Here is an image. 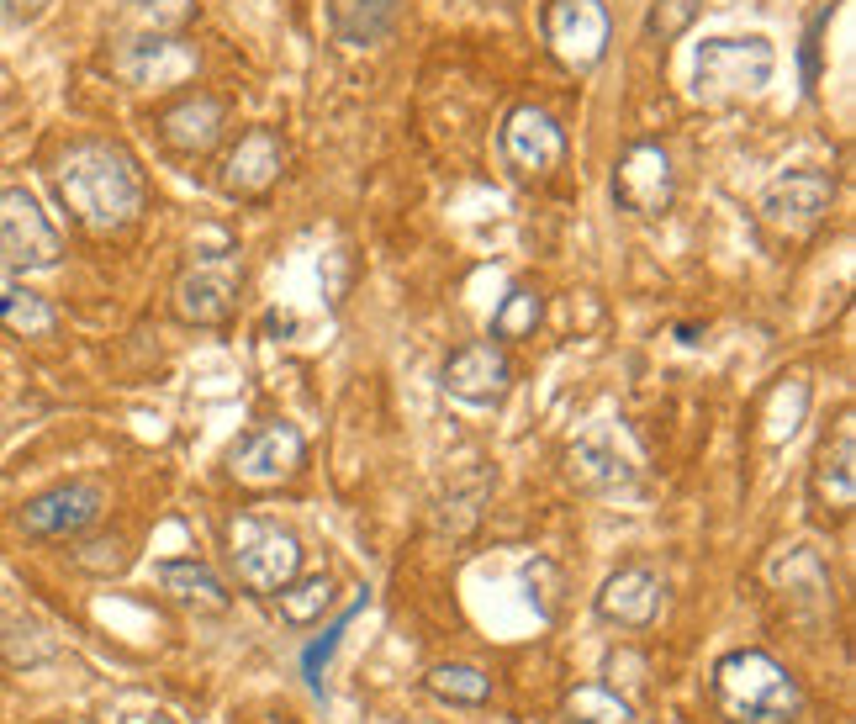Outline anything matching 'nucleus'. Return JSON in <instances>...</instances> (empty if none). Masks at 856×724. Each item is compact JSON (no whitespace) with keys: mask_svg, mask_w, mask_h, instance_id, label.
Instances as JSON below:
<instances>
[{"mask_svg":"<svg viewBox=\"0 0 856 724\" xmlns=\"http://www.w3.org/2000/svg\"><path fill=\"white\" fill-rule=\"evenodd\" d=\"M53 185L59 201L74 212V222L90 233H117L143 212V170L122 143L111 138H80L69 143L59 164H53Z\"/></svg>","mask_w":856,"mask_h":724,"instance_id":"obj_1","label":"nucleus"},{"mask_svg":"<svg viewBox=\"0 0 856 724\" xmlns=\"http://www.w3.org/2000/svg\"><path fill=\"white\" fill-rule=\"evenodd\" d=\"M714 703L730 724H793L804 714L798 682L767 651H735L714 666Z\"/></svg>","mask_w":856,"mask_h":724,"instance_id":"obj_2","label":"nucleus"},{"mask_svg":"<svg viewBox=\"0 0 856 724\" xmlns=\"http://www.w3.org/2000/svg\"><path fill=\"white\" fill-rule=\"evenodd\" d=\"M777 74V48L761 32L751 37H703L693 53V96L703 106H735L761 96Z\"/></svg>","mask_w":856,"mask_h":724,"instance_id":"obj_3","label":"nucleus"},{"mask_svg":"<svg viewBox=\"0 0 856 724\" xmlns=\"http://www.w3.org/2000/svg\"><path fill=\"white\" fill-rule=\"evenodd\" d=\"M238 244L222 228H201L196 244H191V265L175 281V312L180 323H196V328H217L233 318V302H238Z\"/></svg>","mask_w":856,"mask_h":724,"instance_id":"obj_4","label":"nucleus"},{"mask_svg":"<svg viewBox=\"0 0 856 724\" xmlns=\"http://www.w3.org/2000/svg\"><path fill=\"white\" fill-rule=\"evenodd\" d=\"M830 201H835V180L825 170H814V164H798V170H783L777 180H767V191L756 201V217L772 238L798 244V238H809L825 222Z\"/></svg>","mask_w":856,"mask_h":724,"instance_id":"obj_5","label":"nucleus"},{"mask_svg":"<svg viewBox=\"0 0 856 724\" xmlns=\"http://www.w3.org/2000/svg\"><path fill=\"white\" fill-rule=\"evenodd\" d=\"M228 534H233V566L254 592H281L296 571H302V545H296V534L270 524V518L238 513Z\"/></svg>","mask_w":856,"mask_h":724,"instance_id":"obj_6","label":"nucleus"},{"mask_svg":"<svg viewBox=\"0 0 856 724\" xmlns=\"http://www.w3.org/2000/svg\"><path fill=\"white\" fill-rule=\"evenodd\" d=\"M59 228L22 185H0V265L6 270H48L59 265Z\"/></svg>","mask_w":856,"mask_h":724,"instance_id":"obj_7","label":"nucleus"},{"mask_svg":"<svg viewBox=\"0 0 856 724\" xmlns=\"http://www.w3.org/2000/svg\"><path fill=\"white\" fill-rule=\"evenodd\" d=\"M307 460V439L296 423H259V429H249L244 439L233 444L228 455V471L244 481V487H281V481H291L296 471H302Z\"/></svg>","mask_w":856,"mask_h":724,"instance_id":"obj_8","label":"nucleus"},{"mask_svg":"<svg viewBox=\"0 0 856 724\" xmlns=\"http://www.w3.org/2000/svg\"><path fill=\"white\" fill-rule=\"evenodd\" d=\"M677 196V175H672V154L661 143H629L619 164H613V201L635 217H661Z\"/></svg>","mask_w":856,"mask_h":724,"instance_id":"obj_9","label":"nucleus"},{"mask_svg":"<svg viewBox=\"0 0 856 724\" xmlns=\"http://www.w3.org/2000/svg\"><path fill=\"white\" fill-rule=\"evenodd\" d=\"M502 159H508V170L518 180H539V175H550L555 164L566 159V133H561V122L550 117L545 106H513L508 117H502Z\"/></svg>","mask_w":856,"mask_h":724,"instance_id":"obj_10","label":"nucleus"},{"mask_svg":"<svg viewBox=\"0 0 856 724\" xmlns=\"http://www.w3.org/2000/svg\"><path fill=\"white\" fill-rule=\"evenodd\" d=\"M545 43L571 69H598L608 53V6L603 0H550L545 6Z\"/></svg>","mask_w":856,"mask_h":724,"instance_id":"obj_11","label":"nucleus"},{"mask_svg":"<svg viewBox=\"0 0 856 724\" xmlns=\"http://www.w3.org/2000/svg\"><path fill=\"white\" fill-rule=\"evenodd\" d=\"M106 508V487L101 481H64V487L37 492L22 508V529L37 540H59V534H80L101 518Z\"/></svg>","mask_w":856,"mask_h":724,"instance_id":"obj_12","label":"nucleus"},{"mask_svg":"<svg viewBox=\"0 0 856 724\" xmlns=\"http://www.w3.org/2000/svg\"><path fill=\"white\" fill-rule=\"evenodd\" d=\"M286 170V143L275 127H249L244 138H238L228 148V159H222V191L238 196V201H254V196H265L275 180H281Z\"/></svg>","mask_w":856,"mask_h":724,"instance_id":"obj_13","label":"nucleus"},{"mask_svg":"<svg viewBox=\"0 0 856 724\" xmlns=\"http://www.w3.org/2000/svg\"><path fill=\"white\" fill-rule=\"evenodd\" d=\"M222 133H228V101L212 96V90H191L175 106H164L159 117V138L185 159H207L222 143Z\"/></svg>","mask_w":856,"mask_h":724,"instance_id":"obj_14","label":"nucleus"},{"mask_svg":"<svg viewBox=\"0 0 856 724\" xmlns=\"http://www.w3.org/2000/svg\"><path fill=\"white\" fill-rule=\"evenodd\" d=\"M117 69L127 74L133 85H180V80H191V74L201 69V53L185 43V37L175 32H148V37H133L122 53H117Z\"/></svg>","mask_w":856,"mask_h":724,"instance_id":"obj_15","label":"nucleus"},{"mask_svg":"<svg viewBox=\"0 0 856 724\" xmlns=\"http://www.w3.org/2000/svg\"><path fill=\"white\" fill-rule=\"evenodd\" d=\"M439 381H444V392H450V397L487 407V402H502V392L513 386V365H508V355H502V344L481 339V344L455 349V355L444 360Z\"/></svg>","mask_w":856,"mask_h":724,"instance_id":"obj_16","label":"nucleus"},{"mask_svg":"<svg viewBox=\"0 0 856 724\" xmlns=\"http://www.w3.org/2000/svg\"><path fill=\"white\" fill-rule=\"evenodd\" d=\"M809 492H814V508L825 518H846L856 503V429H851V413L841 418L835 439L814 455V476H809Z\"/></svg>","mask_w":856,"mask_h":724,"instance_id":"obj_17","label":"nucleus"},{"mask_svg":"<svg viewBox=\"0 0 856 724\" xmlns=\"http://www.w3.org/2000/svg\"><path fill=\"white\" fill-rule=\"evenodd\" d=\"M661 598H666V582L656 577L650 566H624L613 571L598 592V614L608 624H624V629H650L661 614Z\"/></svg>","mask_w":856,"mask_h":724,"instance_id":"obj_18","label":"nucleus"},{"mask_svg":"<svg viewBox=\"0 0 856 724\" xmlns=\"http://www.w3.org/2000/svg\"><path fill=\"white\" fill-rule=\"evenodd\" d=\"M159 587L170 592L180 608H191V614H222V608H228V587H222V577L212 566H201V561H164Z\"/></svg>","mask_w":856,"mask_h":724,"instance_id":"obj_19","label":"nucleus"},{"mask_svg":"<svg viewBox=\"0 0 856 724\" xmlns=\"http://www.w3.org/2000/svg\"><path fill=\"white\" fill-rule=\"evenodd\" d=\"M571 476L582 481V487H592V492H619V487L635 481V466H629V460L613 450V439L598 429L582 444H571Z\"/></svg>","mask_w":856,"mask_h":724,"instance_id":"obj_20","label":"nucleus"},{"mask_svg":"<svg viewBox=\"0 0 856 724\" xmlns=\"http://www.w3.org/2000/svg\"><path fill=\"white\" fill-rule=\"evenodd\" d=\"M0 328H11L16 339H53L59 312H53L48 296H37L27 286H11V291H0Z\"/></svg>","mask_w":856,"mask_h":724,"instance_id":"obj_21","label":"nucleus"},{"mask_svg":"<svg viewBox=\"0 0 856 724\" xmlns=\"http://www.w3.org/2000/svg\"><path fill=\"white\" fill-rule=\"evenodd\" d=\"M275 598H281V619L286 624H318L333 608V598H339V587H333L328 571H318V577H291Z\"/></svg>","mask_w":856,"mask_h":724,"instance_id":"obj_22","label":"nucleus"},{"mask_svg":"<svg viewBox=\"0 0 856 724\" xmlns=\"http://www.w3.org/2000/svg\"><path fill=\"white\" fill-rule=\"evenodd\" d=\"M428 693L444 698V703H465V709H476V703L492 698V677L481 672V666H465V661H444L428 672Z\"/></svg>","mask_w":856,"mask_h":724,"instance_id":"obj_23","label":"nucleus"},{"mask_svg":"<svg viewBox=\"0 0 856 724\" xmlns=\"http://www.w3.org/2000/svg\"><path fill=\"white\" fill-rule=\"evenodd\" d=\"M397 22V0H349L339 11V37L344 43H370Z\"/></svg>","mask_w":856,"mask_h":724,"instance_id":"obj_24","label":"nucleus"},{"mask_svg":"<svg viewBox=\"0 0 856 724\" xmlns=\"http://www.w3.org/2000/svg\"><path fill=\"white\" fill-rule=\"evenodd\" d=\"M566 714H571V724H640L635 709L624 698H613L608 688H576L566 698Z\"/></svg>","mask_w":856,"mask_h":724,"instance_id":"obj_25","label":"nucleus"},{"mask_svg":"<svg viewBox=\"0 0 856 724\" xmlns=\"http://www.w3.org/2000/svg\"><path fill=\"white\" fill-rule=\"evenodd\" d=\"M534 328H539V296L529 286H513L502 296V307L492 312V333L497 339H529Z\"/></svg>","mask_w":856,"mask_h":724,"instance_id":"obj_26","label":"nucleus"},{"mask_svg":"<svg viewBox=\"0 0 856 724\" xmlns=\"http://www.w3.org/2000/svg\"><path fill=\"white\" fill-rule=\"evenodd\" d=\"M698 11H703V0H656V6H650L645 32L656 37V43H672V37H682L687 27L698 22Z\"/></svg>","mask_w":856,"mask_h":724,"instance_id":"obj_27","label":"nucleus"},{"mask_svg":"<svg viewBox=\"0 0 856 724\" xmlns=\"http://www.w3.org/2000/svg\"><path fill=\"white\" fill-rule=\"evenodd\" d=\"M360 608H365V598H355V603H349V608H344V619L333 624L328 635H323V640H318V645H312V651H307V661H302V666H307V677H312V682H323V661L333 656V645H339V635H344L349 624H355V614H360Z\"/></svg>","mask_w":856,"mask_h":724,"instance_id":"obj_28","label":"nucleus"},{"mask_svg":"<svg viewBox=\"0 0 856 724\" xmlns=\"http://www.w3.org/2000/svg\"><path fill=\"white\" fill-rule=\"evenodd\" d=\"M830 11H835V0H830V6H820V16H814L809 32H804V90H814V80H820V32L830 22Z\"/></svg>","mask_w":856,"mask_h":724,"instance_id":"obj_29","label":"nucleus"},{"mask_svg":"<svg viewBox=\"0 0 856 724\" xmlns=\"http://www.w3.org/2000/svg\"><path fill=\"white\" fill-rule=\"evenodd\" d=\"M80 566L85 571H122L127 566V545L122 540H96L80 550Z\"/></svg>","mask_w":856,"mask_h":724,"instance_id":"obj_30","label":"nucleus"},{"mask_svg":"<svg viewBox=\"0 0 856 724\" xmlns=\"http://www.w3.org/2000/svg\"><path fill=\"white\" fill-rule=\"evenodd\" d=\"M32 11V0H0V22H22Z\"/></svg>","mask_w":856,"mask_h":724,"instance_id":"obj_31","label":"nucleus"},{"mask_svg":"<svg viewBox=\"0 0 856 724\" xmlns=\"http://www.w3.org/2000/svg\"><path fill=\"white\" fill-rule=\"evenodd\" d=\"M133 724H175L170 714H143V719H133Z\"/></svg>","mask_w":856,"mask_h":724,"instance_id":"obj_32","label":"nucleus"}]
</instances>
